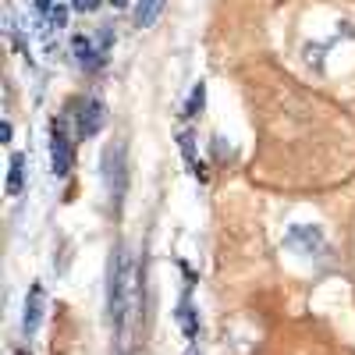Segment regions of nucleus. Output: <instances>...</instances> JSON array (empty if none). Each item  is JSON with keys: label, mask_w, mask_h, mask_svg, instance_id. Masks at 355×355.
I'll use <instances>...</instances> for the list:
<instances>
[{"label": "nucleus", "mask_w": 355, "mask_h": 355, "mask_svg": "<svg viewBox=\"0 0 355 355\" xmlns=\"http://www.w3.org/2000/svg\"><path fill=\"white\" fill-rule=\"evenodd\" d=\"M135 295V266L125 256V245H114L110 270H107V313L114 331V355H128V316Z\"/></svg>", "instance_id": "nucleus-1"}, {"label": "nucleus", "mask_w": 355, "mask_h": 355, "mask_svg": "<svg viewBox=\"0 0 355 355\" xmlns=\"http://www.w3.org/2000/svg\"><path fill=\"white\" fill-rule=\"evenodd\" d=\"M103 182H107V199L114 210H121L125 189H128V164H125V142H114L103 153Z\"/></svg>", "instance_id": "nucleus-2"}, {"label": "nucleus", "mask_w": 355, "mask_h": 355, "mask_svg": "<svg viewBox=\"0 0 355 355\" xmlns=\"http://www.w3.org/2000/svg\"><path fill=\"white\" fill-rule=\"evenodd\" d=\"M71 164H75V153H71V139H68L64 121H50V171L57 178H68Z\"/></svg>", "instance_id": "nucleus-3"}, {"label": "nucleus", "mask_w": 355, "mask_h": 355, "mask_svg": "<svg viewBox=\"0 0 355 355\" xmlns=\"http://www.w3.org/2000/svg\"><path fill=\"white\" fill-rule=\"evenodd\" d=\"M75 117H78V139H93L107 125V103L100 96H85V100H78Z\"/></svg>", "instance_id": "nucleus-4"}, {"label": "nucleus", "mask_w": 355, "mask_h": 355, "mask_svg": "<svg viewBox=\"0 0 355 355\" xmlns=\"http://www.w3.org/2000/svg\"><path fill=\"white\" fill-rule=\"evenodd\" d=\"M288 245L299 249L302 256H323L327 252V234H323L320 227H313V224H295L288 231Z\"/></svg>", "instance_id": "nucleus-5"}, {"label": "nucleus", "mask_w": 355, "mask_h": 355, "mask_svg": "<svg viewBox=\"0 0 355 355\" xmlns=\"http://www.w3.org/2000/svg\"><path fill=\"white\" fill-rule=\"evenodd\" d=\"M43 313H46V295H43V284L36 281L33 288H28V295H25V313H21V331H25V338H33V334L40 331Z\"/></svg>", "instance_id": "nucleus-6"}, {"label": "nucleus", "mask_w": 355, "mask_h": 355, "mask_svg": "<svg viewBox=\"0 0 355 355\" xmlns=\"http://www.w3.org/2000/svg\"><path fill=\"white\" fill-rule=\"evenodd\" d=\"M71 50H75V57H78V64L85 68V71H100L103 64H107V50L96 43V40H89V36H75L71 40Z\"/></svg>", "instance_id": "nucleus-7"}, {"label": "nucleus", "mask_w": 355, "mask_h": 355, "mask_svg": "<svg viewBox=\"0 0 355 355\" xmlns=\"http://www.w3.org/2000/svg\"><path fill=\"white\" fill-rule=\"evenodd\" d=\"M164 8H167V0H139V4H135V25L139 28L157 25V18L164 15Z\"/></svg>", "instance_id": "nucleus-8"}, {"label": "nucleus", "mask_w": 355, "mask_h": 355, "mask_svg": "<svg viewBox=\"0 0 355 355\" xmlns=\"http://www.w3.org/2000/svg\"><path fill=\"white\" fill-rule=\"evenodd\" d=\"M178 146H182V157H185L189 171L199 178V182H206V167L196 160V135H192V132H182V135H178Z\"/></svg>", "instance_id": "nucleus-9"}, {"label": "nucleus", "mask_w": 355, "mask_h": 355, "mask_svg": "<svg viewBox=\"0 0 355 355\" xmlns=\"http://www.w3.org/2000/svg\"><path fill=\"white\" fill-rule=\"evenodd\" d=\"M178 323H182L185 338L196 341V334H199V320H196V309H192V302H189V295L182 299V306H178Z\"/></svg>", "instance_id": "nucleus-10"}, {"label": "nucleus", "mask_w": 355, "mask_h": 355, "mask_svg": "<svg viewBox=\"0 0 355 355\" xmlns=\"http://www.w3.org/2000/svg\"><path fill=\"white\" fill-rule=\"evenodd\" d=\"M25 189V157L11 153V171H8V196H18Z\"/></svg>", "instance_id": "nucleus-11"}, {"label": "nucleus", "mask_w": 355, "mask_h": 355, "mask_svg": "<svg viewBox=\"0 0 355 355\" xmlns=\"http://www.w3.org/2000/svg\"><path fill=\"white\" fill-rule=\"evenodd\" d=\"M202 103H206V82H196L192 93H189V100H185V117H189V121L202 114Z\"/></svg>", "instance_id": "nucleus-12"}, {"label": "nucleus", "mask_w": 355, "mask_h": 355, "mask_svg": "<svg viewBox=\"0 0 355 355\" xmlns=\"http://www.w3.org/2000/svg\"><path fill=\"white\" fill-rule=\"evenodd\" d=\"M71 8L89 15V11H96V8H100V0H71Z\"/></svg>", "instance_id": "nucleus-13"}, {"label": "nucleus", "mask_w": 355, "mask_h": 355, "mask_svg": "<svg viewBox=\"0 0 355 355\" xmlns=\"http://www.w3.org/2000/svg\"><path fill=\"white\" fill-rule=\"evenodd\" d=\"M33 8H36L40 15H50V11H53V0H33Z\"/></svg>", "instance_id": "nucleus-14"}, {"label": "nucleus", "mask_w": 355, "mask_h": 355, "mask_svg": "<svg viewBox=\"0 0 355 355\" xmlns=\"http://www.w3.org/2000/svg\"><path fill=\"white\" fill-rule=\"evenodd\" d=\"M0 139H4V142H11V121H4V125H0Z\"/></svg>", "instance_id": "nucleus-15"}, {"label": "nucleus", "mask_w": 355, "mask_h": 355, "mask_svg": "<svg viewBox=\"0 0 355 355\" xmlns=\"http://www.w3.org/2000/svg\"><path fill=\"white\" fill-rule=\"evenodd\" d=\"M192 355H196V352H192Z\"/></svg>", "instance_id": "nucleus-16"}]
</instances>
